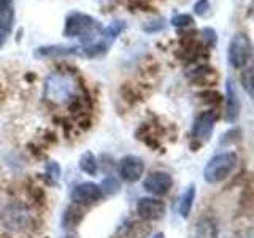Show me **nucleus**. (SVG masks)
<instances>
[{"instance_id":"nucleus-14","label":"nucleus","mask_w":254,"mask_h":238,"mask_svg":"<svg viewBox=\"0 0 254 238\" xmlns=\"http://www.w3.org/2000/svg\"><path fill=\"white\" fill-rule=\"evenodd\" d=\"M195 238H218V224L213 218H203L197 222Z\"/></svg>"},{"instance_id":"nucleus-5","label":"nucleus","mask_w":254,"mask_h":238,"mask_svg":"<svg viewBox=\"0 0 254 238\" xmlns=\"http://www.w3.org/2000/svg\"><path fill=\"white\" fill-rule=\"evenodd\" d=\"M71 200L78 205H91L99 202L103 197L100 187L95 182H81L71 190Z\"/></svg>"},{"instance_id":"nucleus-2","label":"nucleus","mask_w":254,"mask_h":238,"mask_svg":"<svg viewBox=\"0 0 254 238\" xmlns=\"http://www.w3.org/2000/svg\"><path fill=\"white\" fill-rule=\"evenodd\" d=\"M102 26L97 19H94L92 16L73 11L67 16L65 19V29H64V35L71 38L78 37L79 42L83 45L89 46L92 43L97 42V38H100L102 34Z\"/></svg>"},{"instance_id":"nucleus-8","label":"nucleus","mask_w":254,"mask_h":238,"mask_svg":"<svg viewBox=\"0 0 254 238\" xmlns=\"http://www.w3.org/2000/svg\"><path fill=\"white\" fill-rule=\"evenodd\" d=\"M3 222L8 229L26 230L34 224V219H32V216L27 213V210L21 208V206H10V208L5 211Z\"/></svg>"},{"instance_id":"nucleus-7","label":"nucleus","mask_w":254,"mask_h":238,"mask_svg":"<svg viewBox=\"0 0 254 238\" xmlns=\"http://www.w3.org/2000/svg\"><path fill=\"white\" fill-rule=\"evenodd\" d=\"M137 213L145 221H157L165 214V203L151 197H143L137 202Z\"/></svg>"},{"instance_id":"nucleus-19","label":"nucleus","mask_w":254,"mask_h":238,"mask_svg":"<svg viewBox=\"0 0 254 238\" xmlns=\"http://www.w3.org/2000/svg\"><path fill=\"white\" fill-rule=\"evenodd\" d=\"M99 187L102 190V194H116V192H119L121 184H119V181L115 178H107Z\"/></svg>"},{"instance_id":"nucleus-3","label":"nucleus","mask_w":254,"mask_h":238,"mask_svg":"<svg viewBox=\"0 0 254 238\" xmlns=\"http://www.w3.org/2000/svg\"><path fill=\"white\" fill-rule=\"evenodd\" d=\"M238 157L232 151H227V153H221L218 156H214L211 161L206 164L203 177L208 182H221L224 181L230 173L234 172L237 167Z\"/></svg>"},{"instance_id":"nucleus-20","label":"nucleus","mask_w":254,"mask_h":238,"mask_svg":"<svg viewBox=\"0 0 254 238\" xmlns=\"http://www.w3.org/2000/svg\"><path fill=\"white\" fill-rule=\"evenodd\" d=\"M11 26H13V10L10 6V8H6L5 11L0 13V29L8 32L11 29Z\"/></svg>"},{"instance_id":"nucleus-21","label":"nucleus","mask_w":254,"mask_h":238,"mask_svg":"<svg viewBox=\"0 0 254 238\" xmlns=\"http://www.w3.org/2000/svg\"><path fill=\"white\" fill-rule=\"evenodd\" d=\"M170 22L175 27H186V26H190V24L194 22V19L190 14H177V16H173Z\"/></svg>"},{"instance_id":"nucleus-11","label":"nucleus","mask_w":254,"mask_h":238,"mask_svg":"<svg viewBox=\"0 0 254 238\" xmlns=\"http://www.w3.org/2000/svg\"><path fill=\"white\" fill-rule=\"evenodd\" d=\"M227 108H226V119L229 122H234L235 119L240 115V100H238V95H237V89H235V84L232 79L227 81Z\"/></svg>"},{"instance_id":"nucleus-9","label":"nucleus","mask_w":254,"mask_h":238,"mask_svg":"<svg viewBox=\"0 0 254 238\" xmlns=\"http://www.w3.org/2000/svg\"><path fill=\"white\" fill-rule=\"evenodd\" d=\"M145 172V162L137 156H126L119 162V175L129 182L138 181Z\"/></svg>"},{"instance_id":"nucleus-13","label":"nucleus","mask_w":254,"mask_h":238,"mask_svg":"<svg viewBox=\"0 0 254 238\" xmlns=\"http://www.w3.org/2000/svg\"><path fill=\"white\" fill-rule=\"evenodd\" d=\"M190 79L198 86H211L214 81H218V71L208 65H200L192 71Z\"/></svg>"},{"instance_id":"nucleus-1","label":"nucleus","mask_w":254,"mask_h":238,"mask_svg":"<svg viewBox=\"0 0 254 238\" xmlns=\"http://www.w3.org/2000/svg\"><path fill=\"white\" fill-rule=\"evenodd\" d=\"M79 91L81 87L78 84L75 75L68 71H58L46 78L45 83V99L51 103H71L79 102Z\"/></svg>"},{"instance_id":"nucleus-25","label":"nucleus","mask_w":254,"mask_h":238,"mask_svg":"<svg viewBox=\"0 0 254 238\" xmlns=\"http://www.w3.org/2000/svg\"><path fill=\"white\" fill-rule=\"evenodd\" d=\"M5 40H6V32L0 29V46L5 43Z\"/></svg>"},{"instance_id":"nucleus-27","label":"nucleus","mask_w":254,"mask_h":238,"mask_svg":"<svg viewBox=\"0 0 254 238\" xmlns=\"http://www.w3.org/2000/svg\"><path fill=\"white\" fill-rule=\"evenodd\" d=\"M64 238H75V237H71V235H68V237H64Z\"/></svg>"},{"instance_id":"nucleus-24","label":"nucleus","mask_w":254,"mask_h":238,"mask_svg":"<svg viewBox=\"0 0 254 238\" xmlns=\"http://www.w3.org/2000/svg\"><path fill=\"white\" fill-rule=\"evenodd\" d=\"M11 6V0H0V13Z\"/></svg>"},{"instance_id":"nucleus-16","label":"nucleus","mask_w":254,"mask_h":238,"mask_svg":"<svg viewBox=\"0 0 254 238\" xmlns=\"http://www.w3.org/2000/svg\"><path fill=\"white\" fill-rule=\"evenodd\" d=\"M194 197H195V189L194 186H190L189 189H186V192L181 195L180 198V203H178V211L183 218H188L190 208H192V203H194Z\"/></svg>"},{"instance_id":"nucleus-15","label":"nucleus","mask_w":254,"mask_h":238,"mask_svg":"<svg viewBox=\"0 0 254 238\" xmlns=\"http://www.w3.org/2000/svg\"><path fill=\"white\" fill-rule=\"evenodd\" d=\"M68 54H79L76 46H42L35 51V56H68Z\"/></svg>"},{"instance_id":"nucleus-22","label":"nucleus","mask_w":254,"mask_h":238,"mask_svg":"<svg viewBox=\"0 0 254 238\" xmlns=\"http://www.w3.org/2000/svg\"><path fill=\"white\" fill-rule=\"evenodd\" d=\"M202 35H203V43L205 45H208L210 48L214 46V43H216V34H214L213 29H210V27L203 29Z\"/></svg>"},{"instance_id":"nucleus-12","label":"nucleus","mask_w":254,"mask_h":238,"mask_svg":"<svg viewBox=\"0 0 254 238\" xmlns=\"http://www.w3.org/2000/svg\"><path fill=\"white\" fill-rule=\"evenodd\" d=\"M84 218V208L81 205L73 203L67 206V210L62 214V227L64 229H75L79 226V222Z\"/></svg>"},{"instance_id":"nucleus-6","label":"nucleus","mask_w":254,"mask_h":238,"mask_svg":"<svg viewBox=\"0 0 254 238\" xmlns=\"http://www.w3.org/2000/svg\"><path fill=\"white\" fill-rule=\"evenodd\" d=\"M143 186L153 195H165L173 186V178L167 172H153L146 177Z\"/></svg>"},{"instance_id":"nucleus-26","label":"nucleus","mask_w":254,"mask_h":238,"mask_svg":"<svg viewBox=\"0 0 254 238\" xmlns=\"http://www.w3.org/2000/svg\"><path fill=\"white\" fill-rule=\"evenodd\" d=\"M153 238H164V235H162V234H156Z\"/></svg>"},{"instance_id":"nucleus-18","label":"nucleus","mask_w":254,"mask_h":238,"mask_svg":"<svg viewBox=\"0 0 254 238\" xmlns=\"http://www.w3.org/2000/svg\"><path fill=\"white\" fill-rule=\"evenodd\" d=\"M79 167H81V170L89 173V175H95L97 173V162H95V157L92 153H84L81 156V159H79Z\"/></svg>"},{"instance_id":"nucleus-17","label":"nucleus","mask_w":254,"mask_h":238,"mask_svg":"<svg viewBox=\"0 0 254 238\" xmlns=\"http://www.w3.org/2000/svg\"><path fill=\"white\" fill-rule=\"evenodd\" d=\"M151 232V227L146 222H132L127 229V237L129 238H146Z\"/></svg>"},{"instance_id":"nucleus-23","label":"nucleus","mask_w":254,"mask_h":238,"mask_svg":"<svg viewBox=\"0 0 254 238\" xmlns=\"http://www.w3.org/2000/svg\"><path fill=\"white\" fill-rule=\"evenodd\" d=\"M208 10H210V2H208V0H198V2L194 5V11L198 16L206 14V13H208Z\"/></svg>"},{"instance_id":"nucleus-4","label":"nucleus","mask_w":254,"mask_h":238,"mask_svg":"<svg viewBox=\"0 0 254 238\" xmlns=\"http://www.w3.org/2000/svg\"><path fill=\"white\" fill-rule=\"evenodd\" d=\"M251 54H253V45L250 37L245 32L235 34L232 40H230L229 51H227L230 65L235 68H243L251 60Z\"/></svg>"},{"instance_id":"nucleus-10","label":"nucleus","mask_w":254,"mask_h":238,"mask_svg":"<svg viewBox=\"0 0 254 238\" xmlns=\"http://www.w3.org/2000/svg\"><path fill=\"white\" fill-rule=\"evenodd\" d=\"M214 121H216V115L213 111H205V113L198 115L192 125V138L200 141L208 140L213 132Z\"/></svg>"}]
</instances>
